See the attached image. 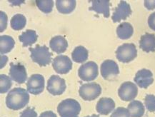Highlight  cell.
Returning <instances> with one entry per match:
<instances>
[{
  "label": "cell",
  "mask_w": 155,
  "mask_h": 117,
  "mask_svg": "<svg viewBox=\"0 0 155 117\" xmlns=\"http://www.w3.org/2000/svg\"><path fill=\"white\" fill-rule=\"evenodd\" d=\"M110 117H130V114L127 109L119 107L114 110Z\"/></svg>",
  "instance_id": "f1b7e54d"
},
{
  "label": "cell",
  "mask_w": 155,
  "mask_h": 117,
  "mask_svg": "<svg viewBox=\"0 0 155 117\" xmlns=\"http://www.w3.org/2000/svg\"><path fill=\"white\" fill-rule=\"evenodd\" d=\"M31 58L34 62L38 64L40 67H46L51 62L53 54L49 52L48 47L46 46L37 45L35 48H30Z\"/></svg>",
  "instance_id": "7a4b0ae2"
},
{
  "label": "cell",
  "mask_w": 155,
  "mask_h": 117,
  "mask_svg": "<svg viewBox=\"0 0 155 117\" xmlns=\"http://www.w3.org/2000/svg\"><path fill=\"white\" fill-rule=\"evenodd\" d=\"M52 67L57 74H65L72 69V62L67 56L59 55L53 59Z\"/></svg>",
  "instance_id": "8fae6325"
},
{
  "label": "cell",
  "mask_w": 155,
  "mask_h": 117,
  "mask_svg": "<svg viewBox=\"0 0 155 117\" xmlns=\"http://www.w3.org/2000/svg\"><path fill=\"white\" fill-rule=\"evenodd\" d=\"M37 38H38V36L36 31L35 30H31V29L24 31L19 37V41L22 43L24 47L32 45L37 41Z\"/></svg>",
  "instance_id": "44dd1931"
},
{
  "label": "cell",
  "mask_w": 155,
  "mask_h": 117,
  "mask_svg": "<svg viewBox=\"0 0 155 117\" xmlns=\"http://www.w3.org/2000/svg\"><path fill=\"white\" fill-rule=\"evenodd\" d=\"M29 95L27 90L23 88L13 89L9 91L6 97V105L12 110H19L25 108L29 103Z\"/></svg>",
  "instance_id": "6da1fadb"
},
{
  "label": "cell",
  "mask_w": 155,
  "mask_h": 117,
  "mask_svg": "<svg viewBox=\"0 0 155 117\" xmlns=\"http://www.w3.org/2000/svg\"><path fill=\"white\" fill-rule=\"evenodd\" d=\"M11 27L14 30H21L23 28H25L27 24V19L26 17L23 15L21 14H17L13 16L10 21Z\"/></svg>",
  "instance_id": "d4e9b609"
},
{
  "label": "cell",
  "mask_w": 155,
  "mask_h": 117,
  "mask_svg": "<svg viewBox=\"0 0 155 117\" xmlns=\"http://www.w3.org/2000/svg\"><path fill=\"white\" fill-rule=\"evenodd\" d=\"M49 47L55 53L61 54L67 50L68 47V42L62 36H55L49 41Z\"/></svg>",
  "instance_id": "2e32d148"
},
{
  "label": "cell",
  "mask_w": 155,
  "mask_h": 117,
  "mask_svg": "<svg viewBox=\"0 0 155 117\" xmlns=\"http://www.w3.org/2000/svg\"><path fill=\"white\" fill-rule=\"evenodd\" d=\"M88 55L87 49L82 46L77 47L71 53L72 60L77 63H83L86 61L88 59Z\"/></svg>",
  "instance_id": "cb8c5ba5"
},
{
  "label": "cell",
  "mask_w": 155,
  "mask_h": 117,
  "mask_svg": "<svg viewBox=\"0 0 155 117\" xmlns=\"http://www.w3.org/2000/svg\"><path fill=\"white\" fill-rule=\"evenodd\" d=\"M66 87L64 79L57 75H52L47 82V91L54 96L62 94Z\"/></svg>",
  "instance_id": "52a82bcc"
},
{
  "label": "cell",
  "mask_w": 155,
  "mask_h": 117,
  "mask_svg": "<svg viewBox=\"0 0 155 117\" xmlns=\"http://www.w3.org/2000/svg\"><path fill=\"white\" fill-rule=\"evenodd\" d=\"M144 104L146 108L150 112H155V96L152 94H148L144 98Z\"/></svg>",
  "instance_id": "83f0119b"
},
{
  "label": "cell",
  "mask_w": 155,
  "mask_h": 117,
  "mask_svg": "<svg viewBox=\"0 0 155 117\" xmlns=\"http://www.w3.org/2000/svg\"><path fill=\"white\" fill-rule=\"evenodd\" d=\"M76 1L74 0H57L56 7L59 12L61 14H70L76 7Z\"/></svg>",
  "instance_id": "d6986e66"
},
{
  "label": "cell",
  "mask_w": 155,
  "mask_h": 117,
  "mask_svg": "<svg viewBox=\"0 0 155 117\" xmlns=\"http://www.w3.org/2000/svg\"><path fill=\"white\" fill-rule=\"evenodd\" d=\"M15 45V41L10 36L4 35L0 37V52L2 54L9 53Z\"/></svg>",
  "instance_id": "603a6c76"
},
{
  "label": "cell",
  "mask_w": 155,
  "mask_h": 117,
  "mask_svg": "<svg viewBox=\"0 0 155 117\" xmlns=\"http://www.w3.org/2000/svg\"><path fill=\"white\" fill-rule=\"evenodd\" d=\"M138 88L137 85L131 82H124L118 90L119 96L124 102H130L137 96Z\"/></svg>",
  "instance_id": "ba28073f"
},
{
  "label": "cell",
  "mask_w": 155,
  "mask_h": 117,
  "mask_svg": "<svg viewBox=\"0 0 155 117\" xmlns=\"http://www.w3.org/2000/svg\"><path fill=\"white\" fill-rule=\"evenodd\" d=\"M148 24L150 28L155 31V12L151 14L148 19Z\"/></svg>",
  "instance_id": "1f68e13d"
},
{
  "label": "cell",
  "mask_w": 155,
  "mask_h": 117,
  "mask_svg": "<svg viewBox=\"0 0 155 117\" xmlns=\"http://www.w3.org/2000/svg\"><path fill=\"white\" fill-rule=\"evenodd\" d=\"M120 74L118 65L114 61L107 59L101 65V74L106 80L114 79Z\"/></svg>",
  "instance_id": "30bf717a"
},
{
  "label": "cell",
  "mask_w": 155,
  "mask_h": 117,
  "mask_svg": "<svg viewBox=\"0 0 155 117\" xmlns=\"http://www.w3.org/2000/svg\"><path fill=\"white\" fill-rule=\"evenodd\" d=\"M85 117H99V115H95V114H93L92 116H87Z\"/></svg>",
  "instance_id": "d590c367"
},
{
  "label": "cell",
  "mask_w": 155,
  "mask_h": 117,
  "mask_svg": "<svg viewBox=\"0 0 155 117\" xmlns=\"http://www.w3.org/2000/svg\"><path fill=\"white\" fill-rule=\"evenodd\" d=\"M37 7L44 13H50L52 11L54 7V1L52 0H48V1H36Z\"/></svg>",
  "instance_id": "4316f807"
},
{
  "label": "cell",
  "mask_w": 155,
  "mask_h": 117,
  "mask_svg": "<svg viewBox=\"0 0 155 117\" xmlns=\"http://www.w3.org/2000/svg\"><path fill=\"white\" fill-rule=\"evenodd\" d=\"M92 7L89 8V10L94 11L98 14H103L105 18H108L110 15V2L109 0L105 1H92Z\"/></svg>",
  "instance_id": "ac0fdd59"
},
{
  "label": "cell",
  "mask_w": 155,
  "mask_h": 117,
  "mask_svg": "<svg viewBox=\"0 0 155 117\" xmlns=\"http://www.w3.org/2000/svg\"><path fill=\"white\" fill-rule=\"evenodd\" d=\"M115 108V102L111 98L103 97L97 102L96 109L99 114L102 115H108L112 112Z\"/></svg>",
  "instance_id": "9a60e30c"
},
{
  "label": "cell",
  "mask_w": 155,
  "mask_h": 117,
  "mask_svg": "<svg viewBox=\"0 0 155 117\" xmlns=\"http://www.w3.org/2000/svg\"><path fill=\"white\" fill-rule=\"evenodd\" d=\"M9 76L11 79L18 84H24L27 79V70L25 67L21 64H15L10 63Z\"/></svg>",
  "instance_id": "7c38bea8"
},
{
  "label": "cell",
  "mask_w": 155,
  "mask_h": 117,
  "mask_svg": "<svg viewBox=\"0 0 155 117\" xmlns=\"http://www.w3.org/2000/svg\"><path fill=\"white\" fill-rule=\"evenodd\" d=\"M8 60V58L5 56H1V69L3 68L6 65V63Z\"/></svg>",
  "instance_id": "e575fe53"
},
{
  "label": "cell",
  "mask_w": 155,
  "mask_h": 117,
  "mask_svg": "<svg viewBox=\"0 0 155 117\" xmlns=\"http://www.w3.org/2000/svg\"><path fill=\"white\" fill-rule=\"evenodd\" d=\"M76 117H78V116H76Z\"/></svg>",
  "instance_id": "8d00e7d4"
},
{
  "label": "cell",
  "mask_w": 155,
  "mask_h": 117,
  "mask_svg": "<svg viewBox=\"0 0 155 117\" xmlns=\"http://www.w3.org/2000/svg\"><path fill=\"white\" fill-rule=\"evenodd\" d=\"M140 47L145 52H154L155 51V35L154 34L146 33L141 37Z\"/></svg>",
  "instance_id": "e0dca14e"
},
{
  "label": "cell",
  "mask_w": 155,
  "mask_h": 117,
  "mask_svg": "<svg viewBox=\"0 0 155 117\" xmlns=\"http://www.w3.org/2000/svg\"><path fill=\"white\" fill-rule=\"evenodd\" d=\"M134 80L140 88L147 89L154 82L153 74L148 69H142L137 72Z\"/></svg>",
  "instance_id": "4fadbf2b"
},
{
  "label": "cell",
  "mask_w": 155,
  "mask_h": 117,
  "mask_svg": "<svg viewBox=\"0 0 155 117\" xmlns=\"http://www.w3.org/2000/svg\"><path fill=\"white\" fill-rule=\"evenodd\" d=\"M27 92L34 95L40 94L45 89V79L41 74H33L27 83Z\"/></svg>",
  "instance_id": "9c48e42d"
},
{
  "label": "cell",
  "mask_w": 155,
  "mask_h": 117,
  "mask_svg": "<svg viewBox=\"0 0 155 117\" xmlns=\"http://www.w3.org/2000/svg\"><path fill=\"white\" fill-rule=\"evenodd\" d=\"M98 66L94 61H89L82 64L78 70V75L81 80L89 82L98 76Z\"/></svg>",
  "instance_id": "8992f818"
},
{
  "label": "cell",
  "mask_w": 155,
  "mask_h": 117,
  "mask_svg": "<svg viewBox=\"0 0 155 117\" xmlns=\"http://www.w3.org/2000/svg\"><path fill=\"white\" fill-rule=\"evenodd\" d=\"M134 29L132 24L128 22H122L117 27V37L121 39H128L133 35Z\"/></svg>",
  "instance_id": "ffe728a7"
},
{
  "label": "cell",
  "mask_w": 155,
  "mask_h": 117,
  "mask_svg": "<svg viewBox=\"0 0 155 117\" xmlns=\"http://www.w3.org/2000/svg\"><path fill=\"white\" fill-rule=\"evenodd\" d=\"M1 14V32L5 30L7 25V15L2 11H0Z\"/></svg>",
  "instance_id": "4dcf8cb0"
},
{
  "label": "cell",
  "mask_w": 155,
  "mask_h": 117,
  "mask_svg": "<svg viewBox=\"0 0 155 117\" xmlns=\"http://www.w3.org/2000/svg\"><path fill=\"white\" fill-rule=\"evenodd\" d=\"M80 111L81 106L79 103L72 99L63 100L57 107V112L61 117L78 116Z\"/></svg>",
  "instance_id": "3957f363"
},
{
  "label": "cell",
  "mask_w": 155,
  "mask_h": 117,
  "mask_svg": "<svg viewBox=\"0 0 155 117\" xmlns=\"http://www.w3.org/2000/svg\"><path fill=\"white\" fill-rule=\"evenodd\" d=\"M130 117H142L144 114V106L140 101H132L128 105Z\"/></svg>",
  "instance_id": "7402d4cb"
},
{
  "label": "cell",
  "mask_w": 155,
  "mask_h": 117,
  "mask_svg": "<svg viewBox=\"0 0 155 117\" xmlns=\"http://www.w3.org/2000/svg\"><path fill=\"white\" fill-rule=\"evenodd\" d=\"M12 86V79L5 74L0 75V92L2 94L7 93Z\"/></svg>",
  "instance_id": "484cf974"
},
{
  "label": "cell",
  "mask_w": 155,
  "mask_h": 117,
  "mask_svg": "<svg viewBox=\"0 0 155 117\" xmlns=\"http://www.w3.org/2000/svg\"><path fill=\"white\" fill-rule=\"evenodd\" d=\"M137 56L136 46L132 43H127L121 45L116 51L117 59L121 62L129 63Z\"/></svg>",
  "instance_id": "277c9868"
},
{
  "label": "cell",
  "mask_w": 155,
  "mask_h": 117,
  "mask_svg": "<svg viewBox=\"0 0 155 117\" xmlns=\"http://www.w3.org/2000/svg\"><path fill=\"white\" fill-rule=\"evenodd\" d=\"M144 7L149 10L155 9V1H144Z\"/></svg>",
  "instance_id": "d6a6232c"
},
{
  "label": "cell",
  "mask_w": 155,
  "mask_h": 117,
  "mask_svg": "<svg viewBox=\"0 0 155 117\" xmlns=\"http://www.w3.org/2000/svg\"><path fill=\"white\" fill-rule=\"evenodd\" d=\"M102 93L101 86L95 82L82 84L79 90V94L85 101H93L98 98Z\"/></svg>",
  "instance_id": "5b68a950"
},
{
  "label": "cell",
  "mask_w": 155,
  "mask_h": 117,
  "mask_svg": "<svg viewBox=\"0 0 155 117\" xmlns=\"http://www.w3.org/2000/svg\"><path fill=\"white\" fill-rule=\"evenodd\" d=\"M132 14L130 5L127 2L121 1L115 8L112 19L114 22H120L121 20H125Z\"/></svg>",
  "instance_id": "5bb4252c"
},
{
  "label": "cell",
  "mask_w": 155,
  "mask_h": 117,
  "mask_svg": "<svg viewBox=\"0 0 155 117\" xmlns=\"http://www.w3.org/2000/svg\"><path fill=\"white\" fill-rule=\"evenodd\" d=\"M39 117H57L56 114H54L51 111H47V112H45L41 113Z\"/></svg>",
  "instance_id": "836d02e7"
},
{
  "label": "cell",
  "mask_w": 155,
  "mask_h": 117,
  "mask_svg": "<svg viewBox=\"0 0 155 117\" xmlns=\"http://www.w3.org/2000/svg\"><path fill=\"white\" fill-rule=\"evenodd\" d=\"M19 117H37V114L35 112V108L27 107L21 113Z\"/></svg>",
  "instance_id": "f546056e"
}]
</instances>
